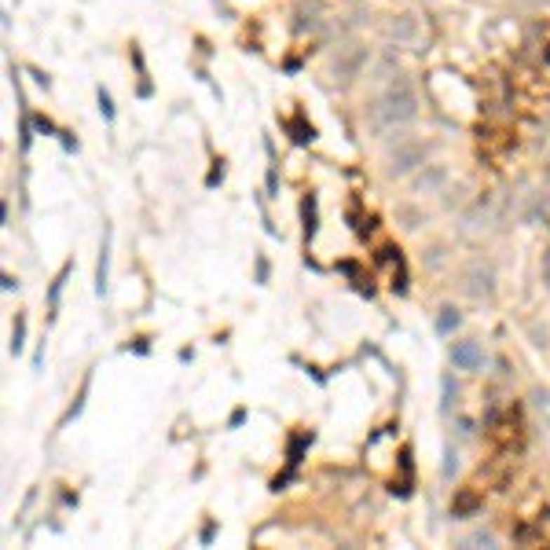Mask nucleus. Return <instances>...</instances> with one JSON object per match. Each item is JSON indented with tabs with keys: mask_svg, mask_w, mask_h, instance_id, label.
I'll return each instance as SVG.
<instances>
[{
	"mask_svg": "<svg viewBox=\"0 0 550 550\" xmlns=\"http://www.w3.org/2000/svg\"><path fill=\"white\" fill-rule=\"evenodd\" d=\"M22 337H26V319H15V330H11V352H15V356H19L22 345H26Z\"/></svg>",
	"mask_w": 550,
	"mask_h": 550,
	"instance_id": "6e6552de",
	"label": "nucleus"
},
{
	"mask_svg": "<svg viewBox=\"0 0 550 550\" xmlns=\"http://www.w3.org/2000/svg\"><path fill=\"white\" fill-rule=\"evenodd\" d=\"M543 283L550 286V250L543 253Z\"/></svg>",
	"mask_w": 550,
	"mask_h": 550,
	"instance_id": "9b49d317",
	"label": "nucleus"
},
{
	"mask_svg": "<svg viewBox=\"0 0 550 550\" xmlns=\"http://www.w3.org/2000/svg\"><path fill=\"white\" fill-rule=\"evenodd\" d=\"M462 323V316L455 309H441V316H436V334H451Z\"/></svg>",
	"mask_w": 550,
	"mask_h": 550,
	"instance_id": "0eeeda50",
	"label": "nucleus"
},
{
	"mask_svg": "<svg viewBox=\"0 0 550 550\" xmlns=\"http://www.w3.org/2000/svg\"><path fill=\"white\" fill-rule=\"evenodd\" d=\"M418 118V92L411 85L408 74H393L389 85H385L367 107V125L375 133H389L396 125H408Z\"/></svg>",
	"mask_w": 550,
	"mask_h": 550,
	"instance_id": "f257e3e1",
	"label": "nucleus"
},
{
	"mask_svg": "<svg viewBox=\"0 0 550 550\" xmlns=\"http://www.w3.org/2000/svg\"><path fill=\"white\" fill-rule=\"evenodd\" d=\"M451 408V378H444V400H441V411Z\"/></svg>",
	"mask_w": 550,
	"mask_h": 550,
	"instance_id": "9d476101",
	"label": "nucleus"
},
{
	"mask_svg": "<svg viewBox=\"0 0 550 550\" xmlns=\"http://www.w3.org/2000/svg\"><path fill=\"white\" fill-rule=\"evenodd\" d=\"M107 283H110V232L103 235V246H100V264H95V294H107Z\"/></svg>",
	"mask_w": 550,
	"mask_h": 550,
	"instance_id": "39448f33",
	"label": "nucleus"
},
{
	"mask_svg": "<svg viewBox=\"0 0 550 550\" xmlns=\"http://www.w3.org/2000/svg\"><path fill=\"white\" fill-rule=\"evenodd\" d=\"M367 67V48L363 44H345V48H337V55H334V81H352V77H360V70Z\"/></svg>",
	"mask_w": 550,
	"mask_h": 550,
	"instance_id": "f03ea898",
	"label": "nucleus"
},
{
	"mask_svg": "<svg viewBox=\"0 0 550 550\" xmlns=\"http://www.w3.org/2000/svg\"><path fill=\"white\" fill-rule=\"evenodd\" d=\"M451 363H455V370H481L484 367V349L477 342H455Z\"/></svg>",
	"mask_w": 550,
	"mask_h": 550,
	"instance_id": "20e7f679",
	"label": "nucleus"
},
{
	"mask_svg": "<svg viewBox=\"0 0 550 550\" xmlns=\"http://www.w3.org/2000/svg\"><path fill=\"white\" fill-rule=\"evenodd\" d=\"M100 110H103V118H114V107H110V95L100 92Z\"/></svg>",
	"mask_w": 550,
	"mask_h": 550,
	"instance_id": "1a4fd4ad",
	"label": "nucleus"
},
{
	"mask_svg": "<svg viewBox=\"0 0 550 550\" xmlns=\"http://www.w3.org/2000/svg\"><path fill=\"white\" fill-rule=\"evenodd\" d=\"M389 34H393L396 41H415V37H418V26H415L411 15H400L396 22H389Z\"/></svg>",
	"mask_w": 550,
	"mask_h": 550,
	"instance_id": "423d86ee",
	"label": "nucleus"
},
{
	"mask_svg": "<svg viewBox=\"0 0 550 550\" xmlns=\"http://www.w3.org/2000/svg\"><path fill=\"white\" fill-rule=\"evenodd\" d=\"M422 161H426V147H422V143H415V140L411 143H400V147L393 151V158H389V173L393 176H408L415 166H422Z\"/></svg>",
	"mask_w": 550,
	"mask_h": 550,
	"instance_id": "7ed1b4c3",
	"label": "nucleus"
}]
</instances>
